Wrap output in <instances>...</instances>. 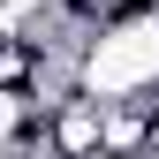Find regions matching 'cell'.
I'll return each instance as SVG.
<instances>
[{"instance_id": "6da1fadb", "label": "cell", "mask_w": 159, "mask_h": 159, "mask_svg": "<svg viewBox=\"0 0 159 159\" xmlns=\"http://www.w3.org/2000/svg\"><path fill=\"white\" fill-rule=\"evenodd\" d=\"M46 152L53 159H98L106 152V98L76 91L61 106H46Z\"/></svg>"}]
</instances>
